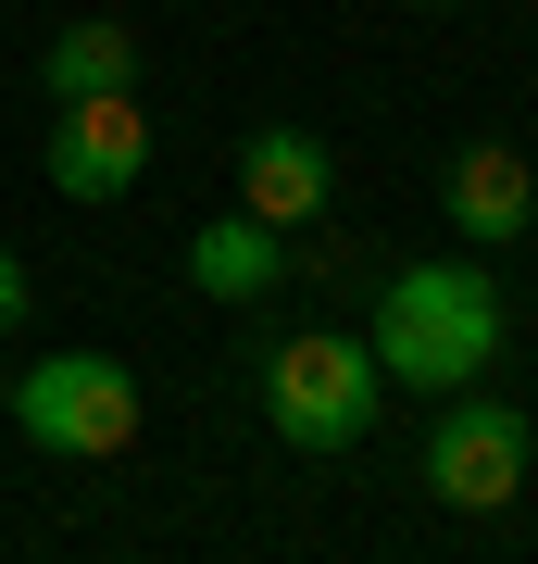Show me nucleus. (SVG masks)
<instances>
[{
    "instance_id": "obj_1",
    "label": "nucleus",
    "mask_w": 538,
    "mask_h": 564,
    "mask_svg": "<svg viewBox=\"0 0 538 564\" xmlns=\"http://www.w3.org/2000/svg\"><path fill=\"white\" fill-rule=\"evenodd\" d=\"M363 351H376V377L400 389H463V377H488L501 364V276L476 251H451V263H400V276L376 289V326H363Z\"/></svg>"
},
{
    "instance_id": "obj_2",
    "label": "nucleus",
    "mask_w": 538,
    "mask_h": 564,
    "mask_svg": "<svg viewBox=\"0 0 538 564\" xmlns=\"http://www.w3.org/2000/svg\"><path fill=\"white\" fill-rule=\"evenodd\" d=\"M376 402H388V377H376V351L351 326H300V339L263 351V426L288 452H351L376 426Z\"/></svg>"
},
{
    "instance_id": "obj_3",
    "label": "nucleus",
    "mask_w": 538,
    "mask_h": 564,
    "mask_svg": "<svg viewBox=\"0 0 538 564\" xmlns=\"http://www.w3.org/2000/svg\"><path fill=\"white\" fill-rule=\"evenodd\" d=\"M13 426L63 464H113L125 440H139V377H125L113 351H51L13 377Z\"/></svg>"
},
{
    "instance_id": "obj_4",
    "label": "nucleus",
    "mask_w": 538,
    "mask_h": 564,
    "mask_svg": "<svg viewBox=\"0 0 538 564\" xmlns=\"http://www.w3.org/2000/svg\"><path fill=\"white\" fill-rule=\"evenodd\" d=\"M526 452H538V426L501 402V389H439V426H426V489H439L451 514H501L526 489Z\"/></svg>"
},
{
    "instance_id": "obj_5",
    "label": "nucleus",
    "mask_w": 538,
    "mask_h": 564,
    "mask_svg": "<svg viewBox=\"0 0 538 564\" xmlns=\"http://www.w3.org/2000/svg\"><path fill=\"white\" fill-rule=\"evenodd\" d=\"M139 176H151L139 88H88V101H63V126H51V188H63V202H125Z\"/></svg>"
},
{
    "instance_id": "obj_6",
    "label": "nucleus",
    "mask_w": 538,
    "mask_h": 564,
    "mask_svg": "<svg viewBox=\"0 0 538 564\" xmlns=\"http://www.w3.org/2000/svg\"><path fill=\"white\" fill-rule=\"evenodd\" d=\"M326 176H339V163H326L314 126H251V139H239V214L288 226V239L326 214Z\"/></svg>"
},
{
    "instance_id": "obj_7",
    "label": "nucleus",
    "mask_w": 538,
    "mask_h": 564,
    "mask_svg": "<svg viewBox=\"0 0 538 564\" xmlns=\"http://www.w3.org/2000/svg\"><path fill=\"white\" fill-rule=\"evenodd\" d=\"M439 202H451V226H463V251H514V239H526V214H538V176H526V151L476 139V151H451Z\"/></svg>"
},
{
    "instance_id": "obj_8",
    "label": "nucleus",
    "mask_w": 538,
    "mask_h": 564,
    "mask_svg": "<svg viewBox=\"0 0 538 564\" xmlns=\"http://www.w3.org/2000/svg\"><path fill=\"white\" fill-rule=\"evenodd\" d=\"M276 276H288V226H263V214L188 226V289H213V302H263Z\"/></svg>"
},
{
    "instance_id": "obj_9",
    "label": "nucleus",
    "mask_w": 538,
    "mask_h": 564,
    "mask_svg": "<svg viewBox=\"0 0 538 564\" xmlns=\"http://www.w3.org/2000/svg\"><path fill=\"white\" fill-rule=\"evenodd\" d=\"M39 76H51V101H88V88H125L139 76V39H125L113 13H76L63 39L39 51Z\"/></svg>"
},
{
    "instance_id": "obj_10",
    "label": "nucleus",
    "mask_w": 538,
    "mask_h": 564,
    "mask_svg": "<svg viewBox=\"0 0 538 564\" xmlns=\"http://www.w3.org/2000/svg\"><path fill=\"white\" fill-rule=\"evenodd\" d=\"M13 326H25V263L0 251V339H13Z\"/></svg>"
},
{
    "instance_id": "obj_11",
    "label": "nucleus",
    "mask_w": 538,
    "mask_h": 564,
    "mask_svg": "<svg viewBox=\"0 0 538 564\" xmlns=\"http://www.w3.org/2000/svg\"><path fill=\"white\" fill-rule=\"evenodd\" d=\"M414 13H463V0H414Z\"/></svg>"
},
{
    "instance_id": "obj_12",
    "label": "nucleus",
    "mask_w": 538,
    "mask_h": 564,
    "mask_svg": "<svg viewBox=\"0 0 538 564\" xmlns=\"http://www.w3.org/2000/svg\"><path fill=\"white\" fill-rule=\"evenodd\" d=\"M0 402H13V377H0Z\"/></svg>"
}]
</instances>
